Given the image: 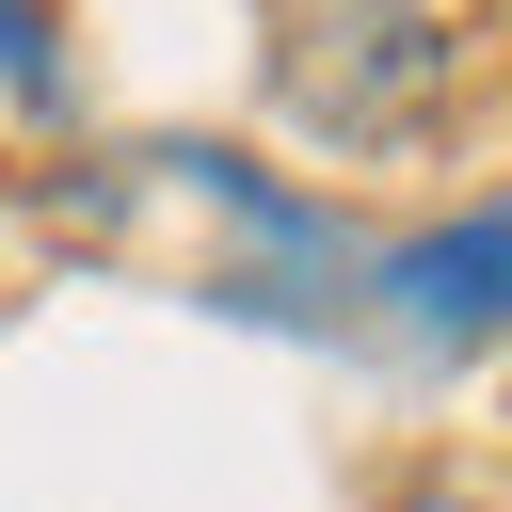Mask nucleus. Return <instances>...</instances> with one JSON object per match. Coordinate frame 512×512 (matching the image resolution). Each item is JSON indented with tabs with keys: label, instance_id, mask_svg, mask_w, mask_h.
Instances as JSON below:
<instances>
[{
	"label": "nucleus",
	"instance_id": "4",
	"mask_svg": "<svg viewBox=\"0 0 512 512\" xmlns=\"http://www.w3.org/2000/svg\"><path fill=\"white\" fill-rule=\"evenodd\" d=\"M0 96H16V112H64V48H48V0H0Z\"/></svg>",
	"mask_w": 512,
	"mask_h": 512
},
{
	"label": "nucleus",
	"instance_id": "3",
	"mask_svg": "<svg viewBox=\"0 0 512 512\" xmlns=\"http://www.w3.org/2000/svg\"><path fill=\"white\" fill-rule=\"evenodd\" d=\"M368 336L400 352H512V192L416 240H368Z\"/></svg>",
	"mask_w": 512,
	"mask_h": 512
},
{
	"label": "nucleus",
	"instance_id": "5",
	"mask_svg": "<svg viewBox=\"0 0 512 512\" xmlns=\"http://www.w3.org/2000/svg\"><path fill=\"white\" fill-rule=\"evenodd\" d=\"M384 512H512V496H480V480H448V464H432V480H400Z\"/></svg>",
	"mask_w": 512,
	"mask_h": 512
},
{
	"label": "nucleus",
	"instance_id": "2",
	"mask_svg": "<svg viewBox=\"0 0 512 512\" xmlns=\"http://www.w3.org/2000/svg\"><path fill=\"white\" fill-rule=\"evenodd\" d=\"M480 80V0H272V112L336 160L432 144Z\"/></svg>",
	"mask_w": 512,
	"mask_h": 512
},
{
	"label": "nucleus",
	"instance_id": "1",
	"mask_svg": "<svg viewBox=\"0 0 512 512\" xmlns=\"http://www.w3.org/2000/svg\"><path fill=\"white\" fill-rule=\"evenodd\" d=\"M96 192L192 224V240L160 256L192 304H224V320H256V336H368V240H352L304 176L240 160V144H128V160H96Z\"/></svg>",
	"mask_w": 512,
	"mask_h": 512
}]
</instances>
